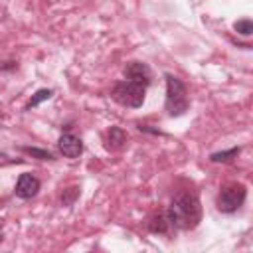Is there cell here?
Returning a JSON list of instances; mask_svg holds the SVG:
<instances>
[{"instance_id": "1", "label": "cell", "mask_w": 253, "mask_h": 253, "mask_svg": "<svg viewBox=\"0 0 253 253\" xmlns=\"http://www.w3.org/2000/svg\"><path fill=\"white\" fill-rule=\"evenodd\" d=\"M166 215H168L170 225L178 229H194L202 219L200 200L194 194H178L172 200Z\"/></svg>"}, {"instance_id": "2", "label": "cell", "mask_w": 253, "mask_h": 253, "mask_svg": "<svg viewBox=\"0 0 253 253\" xmlns=\"http://www.w3.org/2000/svg\"><path fill=\"white\" fill-rule=\"evenodd\" d=\"M166 111L170 117H180L188 111L186 85L172 73H166Z\"/></svg>"}, {"instance_id": "3", "label": "cell", "mask_w": 253, "mask_h": 253, "mask_svg": "<svg viewBox=\"0 0 253 253\" xmlns=\"http://www.w3.org/2000/svg\"><path fill=\"white\" fill-rule=\"evenodd\" d=\"M144 93H146V87L140 85V83H134V81H121L113 87V101H117L119 105L123 107H130V109H138L142 107L144 103Z\"/></svg>"}, {"instance_id": "4", "label": "cell", "mask_w": 253, "mask_h": 253, "mask_svg": "<svg viewBox=\"0 0 253 253\" xmlns=\"http://www.w3.org/2000/svg\"><path fill=\"white\" fill-rule=\"evenodd\" d=\"M245 196H247V188L243 184L231 182L219 190V194L215 198V206L221 213H233L243 206Z\"/></svg>"}, {"instance_id": "5", "label": "cell", "mask_w": 253, "mask_h": 253, "mask_svg": "<svg viewBox=\"0 0 253 253\" xmlns=\"http://www.w3.org/2000/svg\"><path fill=\"white\" fill-rule=\"evenodd\" d=\"M125 77L128 81H134V83H140V85H148L150 79H152V73H150V67L142 61H130L126 67H125Z\"/></svg>"}, {"instance_id": "6", "label": "cell", "mask_w": 253, "mask_h": 253, "mask_svg": "<svg viewBox=\"0 0 253 253\" xmlns=\"http://www.w3.org/2000/svg\"><path fill=\"white\" fill-rule=\"evenodd\" d=\"M16 196L18 198H22V200H30V198H34L38 192H40V180L36 178V176H32V174H22L20 178H18V182H16Z\"/></svg>"}, {"instance_id": "7", "label": "cell", "mask_w": 253, "mask_h": 253, "mask_svg": "<svg viewBox=\"0 0 253 253\" xmlns=\"http://www.w3.org/2000/svg\"><path fill=\"white\" fill-rule=\"evenodd\" d=\"M57 148H59V152H61L63 156H67V158H77V156L83 152V142H81V138H77L75 134L65 132V134L59 136Z\"/></svg>"}, {"instance_id": "8", "label": "cell", "mask_w": 253, "mask_h": 253, "mask_svg": "<svg viewBox=\"0 0 253 253\" xmlns=\"http://www.w3.org/2000/svg\"><path fill=\"white\" fill-rule=\"evenodd\" d=\"M107 142H109V148H121L126 142V132L121 126H111L109 136H107Z\"/></svg>"}, {"instance_id": "9", "label": "cell", "mask_w": 253, "mask_h": 253, "mask_svg": "<svg viewBox=\"0 0 253 253\" xmlns=\"http://www.w3.org/2000/svg\"><path fill=\"white\" fill-rule=\"evenodd\" d=\"M170 227V221H168V215L166 213H158V215H152V219L148 221V229L152 233H166Z\"/></svg>"}, {"instance_id": "10", "label": "cell", "mask_w": 253, "mask_h": 253, "mask_svg": "<svg viewBox=\"0 0 253 253\" xmlns=\"http://www.w3.org/2000/svg\"><path fill=\"white\" fill-rule=\"evenodd\" d=\"M239 152H241V148H239V146H233V148H229V150H223V152H213V154H210V160H211V162H227V160L235 158Z\"/></svg>"}, {"instance_id": "11", "label": "cell", "mask_w": 253, "mask_h": 253, "mask_svg": "<svg viewBox=\"0 0 253 253\" xmlns=\"http://www.w3.org/2000/svg\"><path fill=\"white\" fill-rule=\"evenodd\" d=\"M51 95H53V91H51V89H40V91H36V95H32V99L28 101L26 109H32V107H36V105H40L42 101H47Z\"/></svg>"}, {"instance_id": "12", "label": "cell", "mask_w": 253, "mask_h": 253, "mask_svg": "<svg viewBox=\"0 0 253 253\" xmlns=\"http://www.w3.org/2000/svg\"><path fill=\"white\" fill-rule=\"evenodd\" d=\"M233 30H235L237 34H241V36H251V34H253V22H251L249 18L239 20V22L233 24Z\"/></svg>"}, {"instance_id": "13", "label": "cell", "mask_w": 253, "mask_h": 253, "mask_svg": "<svg viewBox=\"0 0 253 253\" xmlns=\"http://www.w3.org/2000/svg\"><path fill=\"white\" fill-rule=\"evenodd\" d=\"M24 152H28V154H32V156H36V158H40V160H53V154H51V152H47V150H42V148L26 146V148H24Z\"/></svg>"}, {"instance_id": "14", "label": "cell", "mask_w": 253, "mask_h": 253, "mask_svg": "<svg viewBox=\"0 0 253 253\" xmlns=\"http://www.w3.org/2000/svg\"><path fill=\"white\" fill-rule=\"evenodd\" d=\"M77 196H79V188H67V190H63V194H61L63 206H71Z\"/></svg>"}, {"instance_id": "15", "label": "cell", "mask_w": 253, "mask_h": 253, "mask_svg": "<svg viewBox=\"0 0 253 253\" xmlns=\"http://www.w3.org/2000/svg\"><path fill=\"white\" fill-rule=\"evenodd\" d=\"M138 128H140L142 132H152V134H164L162 130H158V128H152L150 125H138Z\"/></svg>"}, {"instance_id": "16", "label": "cell", "mask_w": 253, "mask_h": 253, "mask_svg": "<svg viewBox=\"0 0 253 253\" xmlns=\"http://www.w3.org/2000/svg\"><path fill=\"white\" fill-rule=\"evenodd\" d=\"M0 241H2V231H0Z\"/></svg>"}]
</instances>
